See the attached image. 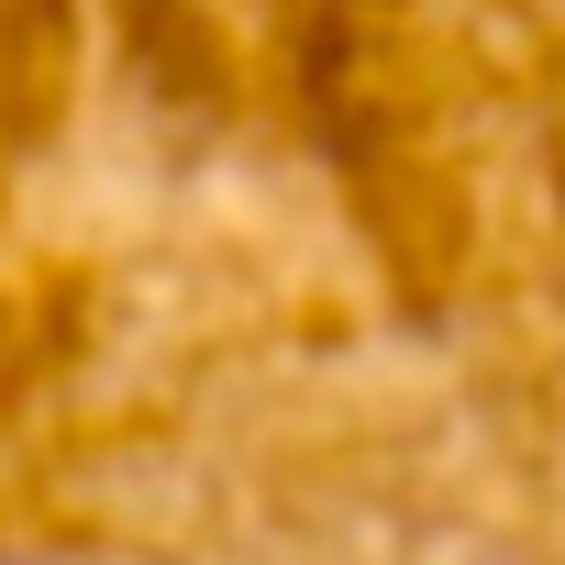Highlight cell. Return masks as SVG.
<instances>
[{
  "label": "cell",
  "instance_id": "1",
  "mask_svg": "<svg viewBox=\"0 0 565 565\" xmlns=\"http://www.w3.org/2000/svg\"><path fill=\"white\" fill-rule=\"evenodd\" d=\"M0 565H565V0H0Z\"/></svg>",
  "mask_w": 565,
  "mask_h": 565
}]
</instances>
